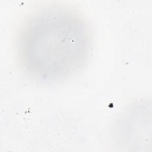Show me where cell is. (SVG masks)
Segmentation results:
<instances>
[{
  "label": "cell",
  "mask_w": 152,
  "mask_h": 152,
  "mask_svg": "<svg viewBox=\"0 0 152 152\" xmlns=\"http://www.w3.org/2000/svg\"><path fill=\"white\" fill-rule=\"evenodd\" d=\"M92 36L84 17L70 7L50 4L21 24L15 40L19 66L31 79L55 84L74 75L87 62Z\"/></svg>",
  "instance_id": "cell-1"
}]
</instances>
